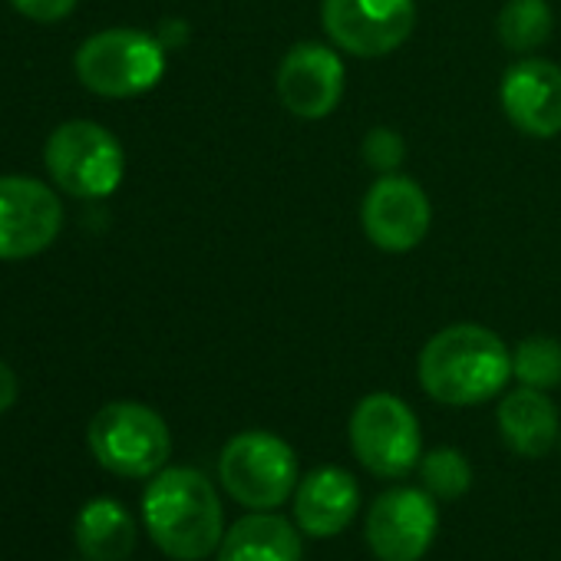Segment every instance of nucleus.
Returning a JSON list of instances; mask_svg holds the SVG:
<instances>
[{"label": "nucleus", "instance_id": "obj_7", "mask_svg": "<svg viewBox=\"0 0 561 561\" xmlns=\"http://www.w3.org/2000/svg\"><path fill=\"white\" fill-rule=\"evenodd\" d=\"M351 446L357 462L377 479H400L423 459L416 413L393 393H370L354 407Z\"/></svg>", "mask_w": 561, "mask_h": 561}, {"label": "nucleus", "instance_id": "obj_20", "mask_svg": "<svg viewBox=\"0 0 561 561\" xmlns=\"http://www.w3.org/2000/svg\"><path fill=\"white\" fill-rule=\"evenodd\" d=\"M512 377L522 387H535V390L561 387V341L525 337L512 351Z\"/></svg>", "mask_w": 561, "mask_h": 561}, {"label": "nucleus", "instance_id": "obj_19", "mask_svg": "<svg viewBox=\"0 0 561 561\" xmlns=\"http://www.w3.org/2000/svg\"><path fill=\"white\" fill-rule=\"evenodd\" d=\"M420 479L436 502H456L472 489V466L459 449L436 446L420 459Z\"/></svg>", "mask_w": 561, "mask_h": 561}, {"label": "nucleus", "instance_id": "obj_9", "mask_svg": "<svg viewBox=\"0 0 561 561\" xmlns=\"http://www.w3.org/2000/svg\"><path fill=\"white\" fill-rule=\"evenodd\" d=\"M439 528L436 499L426 489H387L367 508L364 535L380 561H420Z\"/></svg>", "mask_w": 561, "mask_h": 561}, {"label": "nucleus", "instance_id": "obj_5", "mask_svg": "<svg viewBox=\"0 0 561 561\" xmlns=\"http://www.w3.org/2000/svg\"><path fill=\"white\" fill-rule=\"evenodd\" d=\"M44 165L54 185L67 195L110 198L123 185L126 152L106 126L93 119H70L47 136Z\"/></svg>", "mask_w": 561, "mask_h": 561}, {"label": "nucleus", "instance_id": "obj_23", "mask_svg": "<svg viewBox=\"0 0 561 561\" xmlns=\"http://www.w3.org/2000/svg\"><path fill=\"white\" fill-rule=\"evenodd\" d=\"M18 393H21L18 374L11 370V364L0 360V413H8L18 403Z\"/></svg>", "mask_w": 561, "mask_h": 561}, {"label": "nucleus", "instance_id": "obj_6", "mask_svg": "<svg viewBox=\"0 0 561 561\" xmlns=\"http://www.w3.org/2000/svg\"><path fill=\"white\" fill-rule=\"evenodd\" d=\"M218 479L238 505L271 512L285 505L298 489V456L280 436L248 430L225 443L218 456Z\"/></svg>", "mask_w": 561, "mask_h": 561}, {"label": "nucleus", "instance_id": "obj_15", "mask_svg": "<svg viewBox=\"0 0 561 561\" xmlns=\"http://www.w3.org/2000/svg\"><path fill=\"white\" fill-rule=\"evenodd\" d=\"M495 420H499L502 443L525 459L548 456L554 449V443L561 439L558 410L545 397V390H535V387H518V390L505 393Z\"/></svg>", "mask_w": 561, "mask_h": 561}, {"label": "nucleus", "instance_id": "obj_12", "mask_svg": "<svg viewBox=\"0 0 561 561\" xmlns=\"http://www.w3.org/2000/svg\"><path fill=\"white\" fill-rule=\"evenodd\" d=\"M344 60L328 44H295L277 67V96L298 119H324L344 100Z\"/></svg>", "mask_w": 561, "mask_h": 561}, {"label": "nucleus", "instance_id": "obj_1", "mask_svg": "<svg viewBox=\"0 0 561 561\" xmlns=\"http://www.w3.org/2000/svg\"><path fill=\"white\" fill-rule=\"evenodd\" d=\"M420 387L446 407H476L499 397L512 377V351L482 324H453L420 351Z\"/></svg>", "mask_w": 561, "mask_h": 561}, {"label": "nucleus", "instance_id": "obj_24", "mask_svg": "<svg viewBox=\"0 0 561 561\" xmlns=\"http://www.w3.org/2000/svg\"><path fill=\"white\" fill-rule=\"evenodd\" d=\"M156 37H159V44H162L165 50H175V47H182V44L188 41V24H185V21H162Z\"/></svg>", "mask_w": 561, "mask_h": 561}, {"label": "nucleus", "instance_id": "obj_21", "mask_svg": "<svg viewBox=\"0 0 561 561\" xmlns=\"http://www.w3.org/2000/svg\"><path fill=\"white\" fill-rule=\"evenodd\" d=\"M360 152H364V162H367L370 169L390 175V172L400 169V162H403V156H407V146H403V139H400V133H393V129H387V126H377V129H370V133L364 136Z\"/></svg>", "mask_w": 561, "mask_h": 561}, {"label": "nucleus", "instance_id": "obj_25", "mask_svg": "<svg viewBox=\"0 0 561 561\" xmlns=\"http://www.w3.org/2000/svg\"><path fill=\"white\" fill-rule=\"evenodd\" d=\"M83 561H87V558H83Z\"/></svg>", "mask_w": 561, "mask_h": 561}, {"label": "nucleus", "instance_id": "obj_11", "mask_svg": "<svg viewBox=\"0 0 561 561\" xmlns=\"http://www.w3.org/2000/svg\"><path fill=\"white\" fill-rule=\"evenodd\" d=\"M364 234L387 254H407L420 248L433 225V205L423 185L410 175H380L360 205Z\"/></svg>", "mask_w": 561, "mask_h": 561}, {"label": "nucleus", "instance_id": "obj_16", "mask_svg": "<svg viewBox=\"0 0 561 561\" xmlns=\"http://www.w3.org/2000/svg\"><path fill=\"white\" fill-rule=\"evenodd\" d=\"M215 561H301V535L274 512H251L225 531Z\"/></svg>", "mask_w": 561, "mask_h": 561}, {"label": "nucleus", "instance_id": "obj_22", "mask_svg": "<svg viewBox=\"0 0 561 561\" xmlns=\"http://www.w3.org/2000/svg\"><path fill=\"white\" fill-rule=\"evenodd\" d=\"M80 0H11V8L37 24H60L77 11Z\"/></svg>", "mask_w": 561, "mask_h": 561}, {"label": "nucleus", "instance_id": "obj_13", "mask_svg": "<svg viewBox=\"0 0 561 561\" xmlns=\"http://www.w3.org/2000/svg\"><path fill=\"white\" fill-rule=\"evenodd\" d=\"M502 110L508 123L531 136V139H551L561 133V67L525 57L512 64L499 87Z\"/></svg>", "mask_w": 561, "mask_h": 561}, {"label": "nucleus", "instance_id": "obj_2", "mask_svg": "<svg viewBox=\"0 0 561 561\" xmlns=\"http://www.w3.org/2000/svg\"><path fill=\"white\" fill-rule=\"evenodd\" d=\"M149 538L172 561H202L225 538V515L208 476L188 466L159 469L142 495Z\"/></svg>", "mask_w": 561, "mask_h": 561}, {"label": "nucleus", "instance_id": "obj_18", "mask_svg": "<svg viewBox=\"0 0 561 561\" xmlns=\"http://www.w3.org/2000/svg\"><path fill=\"white\" fill-rule=\"evenodd\" d=\"M551 24L554 18L548 0H508L499 11L495 31L502 47H508L512 54H535L541 44H548Z\"/></svg>", "mask_w": 561, "mask_h": 561}, {"label": "nucleus", "instance_id": "obj_3", "mask_svg": "<svg viewBox=\"0 0 561 561\" xmlns=\"http://www.w3.org/2000/svg\"><path fill=\"white\" fill-rule=\"evenodd\" d=\"M165 47L156 34L136 27H110L87 37L73 57L77 80L106 100H133L159 87L165 77Z\"/></svg>", "mask_w": 561, "mask_h": 561}, {"label": "nucleus", "instance_id": "obj_14", "mask_svg": "<svg viewBox=\"0 0 561 561\" xmlns=\"http://www.w3.org/2000/svg\"><path fill=\"white\" fill-rule=\"evenodd\" d=\"M360 508V485L341 466L308 472L295 489V525L311 538L341 535Z\"/></svg>", "mask_w": 561, "mask_h": 561}, {"label": "nucleus", "instance_id": "obj_10", "mask_svg": "<svg viewBox=\"0 0 561 561\" xmlns=\"http://www.w3.org/2000/svg\"><path fill=\"white\" fill-rule=\"evenodd\" d=\"M64 228L60 195L31 175H0V261L47 251Z\"/></svg>", "mask_w": 561, "mask_h": 561}, {"label": "nucleus", "instance_id": "obj_8", "mask_svg": "<svg viewBox=\"0 0 561 561\" xmlns=\"http://www.w3.org/2000/svg\"><path fill=\"white\" fill-rule=\"evenodd\" d=\"M321 21L331 44L351 57H387L416 27L413 0H324Z\"/></svg>", "mask_w": 561, "mask_h": 561}, {"label": "nucleus", "instance_id": "obj_4", "mask_svg": "<svg viewBox=\"0 0 561 561\" xmlns=\"http://www.w3.org/2000/svg\"><path fill=\"white\" fill-rule=\"evenodd\" d=\"M90 453L96 462L123 479H149L165 469L172 436L165 420L136 400H116L96 410L87 430Z\"/></svg>", "mask_w": 561, "mask_h": 561}, {"label": "nucleus", "instance_id": "obj_17", "mask_svg": "<svg viewBox=\"0 0 561 561\" xmlns=\"http://www.w3.org/2000/svg\"><path fill=\"white\" fill-rule=\"evenodd\" d=\"M73 538L87 561H126L136 548V522L116 499H93L80 508Z\"/></svg>", "mask_w": 561, "mask_h": 561}]
</instances>
